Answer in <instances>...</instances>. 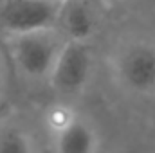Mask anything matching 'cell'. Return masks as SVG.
<instances>
[{
    "mask_svg": "<svg viewBox=\"0 0 155 153\" xmlns=\"http://www.w3.org/2000/svg\"><path fill=\"white\" fill-rule=\"evenodd\" d=\"M61 47L63 43L54 38V34H51V29H41L16 34L13 43V54L16 65L24 74L31 77H41L51 74Z\"/></svg>",
    "mask_w": 155,
    "mask_h": 153,
    "instance_id": "cell-1",
    "label": "cell"
},
{
    "mask_svg": "<svg viewBox=\"0 0 155 153\" xmlns=\"http://www.w3.org/2000/svg\"><path fill=\"white\" fill-rule=\"evenodd\" d=\"M58 16L56 0H5L0 5V25L13 36L52 29Z\"/></svg>",
    "mask_w": 155,
    "mask_h": 153,
    "instance_id": "cell-2",
    "label": "cell"
},
{
    "mask_svg": "<svg viewBox=\"0 0 155 153\" xmlns=\"http://www.w3.org/2000/svg\"><path fill=\"white\" fill-rule=\"evenodd\" d=\"M117 79L124 88L146 94L155 90V45L150 41L128 43L116 60Z\"/></svg>",
    "mask_w": 155,
    "mask_h": 153,
    "instance_id": "cell-3",
    "label": "cell"
},
{
    "mask_svg": "<svg viewBox=\"0 0 155 153\" xmlns=\"http://www.w3.org/2000/svg\"><path fill=\"white\" fill-rule=\"evenodd\" d=\"M92 69V58L83 40L63 43L51 70L52 85L61 94H78L85 88Z\"/></svg>",
    "mask_w": 155,
    "mask_h": 153,
    "instance_id": "cell-4",
    "label": "cell"
},
{
    "mask_svg": "<svg viewBox=\"0 0 155 153\" xmlns=\"http://www.w3.org/2000/svg\"><path fill=\"white\" fill-rule=\"evenodd\" d=\"M63 5L65 7L60 11L58 20L61 22L65 33L71 36V40L85 41L94 31V16L90 9L78 0H69Z\"/></svg>",
    "mask_w": 155,
    "mask_h": 153,
    "instance_id": "cell-5",
    "label": "cell"
},
{
    "mask_svg": "<svg viewBox=\"0 0 155 153\" xmlns=\"http://www.w3.org/2000/svg\"><path fill=\"white\" fill-rule=\"evenodd\" d=\"M96 142L97 137L94 130L78 119L61 133H58V150L63 153H90L96 150Z\"/></svg>",
    "mask_w": 155,
    "mask_h": 153,
    "instance_id": "cell-6",
    "label": "cell"
},
{
    "mask_svg": "<svg viewBox=\"0 0 155 153\" xmlns=\"http://www.w3.org/2000/svg\"><path fill=\"white\" fill-rule=\"evenodd\" d=\"M31 150L29 137L18 130L0 132V153H27Z\"/></svg>",
    "mask_w": 155,
    "mask_h": 153,
    "instance_id": "cell-7",
    "label": "cell"
},
{
    "mask_svg": "<svg viewBox=\"0 0 155 153\" xmlns=\"http://www.w3.org/2000/svg\"><path fill=\"white\" fill-rule=\"evenodd\" d=\"M45 121H47V126L54 133H61L65 128H69L76 121V115L72 112V108H69L65 105H54L49 108Z\"/></svg>",
    "mask_w": 155,
    "mask_h": 153,
    "instance_id": "cell-8",
    "label": "cell"
},
{
    "mask_svg": "<svg viewBox=\"0 0 155 153\" xmlns=\"http://www.w3.org/2000/svg\"><path fill=\"white\" fill-rule=\"evenodd\" d=\"M56 2H61V4H65V2H69V0H56Z\"/></svg>",
    "mask_w": 155,
    "mask_h": 153,
    "instance_id": "cell-9",
    "label": "cell"
},
{
    "mask_svg": "<svg viewBox=\"0 0 155 153\" xmlns=\"http://www.w3.org/2000/svg\"><path fill=\"white\" fill-rule=\"evenodd\" d=\"M114 2H121V0H114Z\"/></svg>",
    "mask_w": 155,
    "mask_h": 153,
    "instance_id": "cell-10",
    "label": "cell"
}]
</instances>
